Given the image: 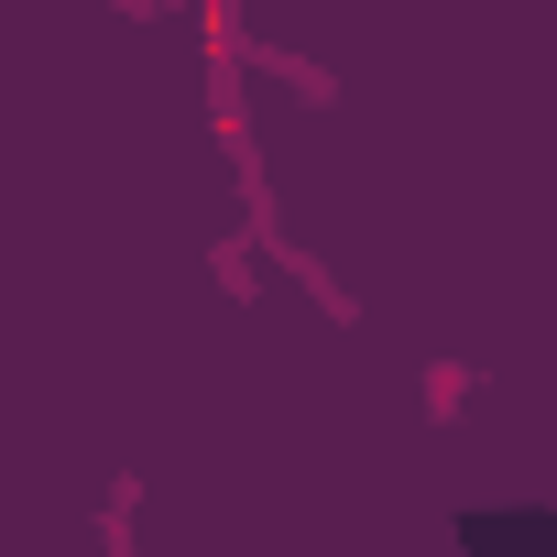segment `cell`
<instances>
[{
  "label": "cell",
  "instance_id": "obj_1",
  "mask_svg": "<svg viewBox=\"0 0 557 557\" xmlns=\"http://www.w3.org/2000/svg\"><path fill=\"white\" fill-rule=\"evenodd\" d=\"M110 12H132V23H175L186 0H110Z\"/></svg>",
  "mask_w": 557,
  "mask_h": 557
}]
</instances>
